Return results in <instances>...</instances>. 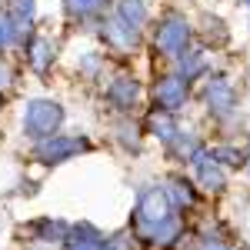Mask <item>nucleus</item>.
I'll return each mask as SVG.
<instances>
[{"label":"nucleus","mask_w":250,"mask_h":250,"mask_svg":"<svg viewBox=\"0 0 250 250\" xmlns=\"http://www.w3.org/2000/svg\"><path fill=\"white\" fill-rule=\"evenodd\" d=\"M244 3H247V7H250V0H244Z\"/></svg>","instance_id":"bb28decb"},{"label":"nucleus","mask_w":250,"mask_h":250,"mask_svg":"<svg viewBox=\"0 0 250 250\" xmlns=\"http://www.w3.org/2000/svg\"><path fill=\"white\" fill-rule=\"evenodd\" d=\"M117 17L124 20L127 27L140 30V27L147 23V3H144V0H120V3H117Z\"/></svg>","instance_id":"ddd939ff"},{"label":"nucleus","mask_w":250,"mask_h":250,"mask_svg":"<svg viewBox=\"0 0 250 250\" xmlns=\"http://www.w3.org/2000/svg\"><path fill=\"white\" fill-rule=\"evenodd\" d=\"M197 250H230V244L220 240L217 233H204V237L197 240Z\"/></svg>","instance_id":"5701e85b"},{"label":"nucleus","mask_w":250,"mask_h":250,"mask_svg":"<svg viewBox=\"0 0 250 250\" xmlns=\"http://www.w3.org/2000/svg\"><path fill=\"white\" fill-rule=\"evenodd\" d=\"M244 167H247V170H250V147H247V150H244Z\"/></svg>","instance_id":"393cba45"},{"label":"nucleus","mask_w":250,"mask_h":250,"mask_svg":"<svg viewBox=\"0 0 250 250\" xmlns=\"http://www.w3.org/2000/svg\"><path fill=\"white\" fill-rule=\"evenodd\" d=\"M187 87H190V80H184L180 74H167V77H160V80H157V87H154L157 107L167 110V114H177V110L187 104Z\"/></svg>","instance_id":"39448f33"},{"label":"nucleus","mask_w":250,"mask_h":250,"mask_svg":"<svg viewBox=\"0 0 250 250\" xmlns=\"http://www.w3.org/2000/svg\"><path fill=\"white\" fill-rule=\"evenodd\" d=\"M167 147H170V154L177 157V160H184V164H190L193 157H197L200 150H204V147H200V140H197L193 134H184V130H180V134L173 137V140L167 144Z\"/></svg>","instance_id":"4468645a"},{"label":"nucleus","mask_w":250,"mask_h":250,"mask_svg":"<svg viewBox=\"0 0 250 250\" xmlns=\"http://www.w3.org/2000/svg\"><path fill=\"white\" fill-rule=\"evenodd\" d=\"M63 124V107L57 100H30L23 110V134L30 140H43L54 137Z\"/></svg>","instance_id":"f03ea898"},{"label":"nucleus","mask_w":250,"mask_h":250,"mask_svg":"<svg viewBox=\"0 0 250 250\" xmlns=\"http://www.w3.org/2000/svg\"><path fill=\"white\" fill-rule=\"evenodd\" d=\"M107 7V0H67V10L74 17H94Z\"/></svg>","instance_id":"6ab92c4d"},{"label":"nucleus","mask_w":250,"mask_h":250,"mask_svg":"<svg viewBox=\"0 0 250 250\" xmlns=\"http://www.w3.org/2000/svg\"><path fill=\"white\" fill-rule=\"evenodd\" d=\"M63 247L67 250H107V237L97 227H90V224H77V227L67 230Z\"/></svg>","instance_id":"9d476101"},{"label":"nucleus","mask_w":250,"mask_h":250,"mask_svg":"<svg viewBox=\"0 0 250 250\" xmlns=\"http://www.w3.org/2000/svg\"><path fill=\"white\" fill-rule=\"evenodd\" d=\"M104 37H107V43L114 47V50H120V54H127V50H134L137 43H140V30H134V27H127L124 20L110 17L107 23H104Z\"/></svg>","instance_id":"1a4fd4ad"},{"label":"nucleus","mask_w":250,"mask_h":250,"mask_svg":"<svg viewBox=\"0 0 250 250\" xmlns=\"http://www.w3.org/2000/svg\"><path fill=\"white\" fill-rule=\"evenodd\" d=\"M10 83H14V70H10V63H7V60L0 57V90H7Z\"/></svg>","instance_id":"b1692460"},{"label":"nucleus","mask_w":250,"mask_h":250,"mask_svg":"<svg viewBox=\"0 0 250 250\" xmlns=\"http://www.w3.org/2000/svg\"><path fill=\"white\" fill-rule=\"evenodd\" d=\"M83 150H90V140H83V137H67V134H54V137L37 140L34 157H37L40 164H63V160H70V157L83 154Z\"/></svg>","instance_id":"20e7f679"},{"label":"nucleus","mask_w":250,"mask_h":250,"mask_svg":"<svg viewBox=\"0 0 250 250\" xmlns=\"http://www.w3.org/2000/svg\"><path fill=\"white\" fill-rule=\"evenodd\" d=\"M190 164H193V170H197V184H200L204 190L220 193L224 187H227V170H224V167L210 157V150H200Z\"/></svg>","instance_id":"423d86ee"},{"label":"nucleus","mask_w":250,"mask_h":250,"mask_svg":"<svg viewBox=\"0 0 250 250\" xmlns=\"http://www.w3.org/2000/svg\"><path fill=\"white\" fill-rule=\"evenodd\" d=\"M177 207L170 204V197L164 187H144L140 197H137V210H134V220H137V237L150 227H160L164 220H170Z\"/></svg>","instance_id":"f257e3e1"},{"label":"nucleus","mask_w":250,"mask_h":250,"mask_svg":"<svg viewBox=\"0 0 250 250\" xmlns=\"http://www.w3.org/2000/svg\"><path fill=\"white\" fill-rule=\"evenodd\" d=\"M17 40V30H14V17L10 10H0V50H7L10 43Z\"/></svg>","instance_id":"4be33fe9"},{"label":"nucleus","mask_w":250,"mask_h":250,"mask_svg":"<svg viewBox=\"0 0 250 250\" xmlns=\"http://www.w3.org/2000/svg\"><path fill=\"white\" fill-rule=\"evenodd\" d=\"M180 233H184V224H180V217L173 213L170 220H164L160 227L144 230L137 240H140V244H150V247H167V244H173V240H180Z\"/></svg>","instance_id":"9b49d317"},{"label":"nucleus","mask_w":250,"mask_h":250,"mask_svg":"<svg viewBox=\"0 0 250 250\" xmlns=\"http://www.w3.org/2000/svg\"><path fill=\"white\" fill-rule=\"evenodd\" d=\"M150 130H154V137H160L164 144H170L173 137L180 134V127L173 124V114H167V110H154V114H150Z\"/></svg>","instance_id":"f3484780"},{"label":"nucleus","mask_w":250,"mask_h":250,"mask_svg":"<svg viewBox=\"0 0 250 250\" xmlns=\"http://www.w3.org/2000/svg\"><path fill=\"white\" fill-rule=\"evenodd\" d=\"M190 23H187V17H180V14H167V17H160V23H157L154 30V43L160 54H167V57H180L187 47H190Z\"/></svg>","instance_id":"7ed1b4c3"},{"label":"nucleus","mask_w":250,"mask_h":250,"mask_svg":"<svg viewBox=\"0 0 250 250\" xmlns=\"http://www.w3.org/2000/svg\"><path fill=\"white\" fill-rule=\"evenodd\" d=\"M34 7H37V0H14V10H10V17H14L17 40L23 37V34H30V23H34Z\"/></svg>","instance_id":"dca6fc26"},{"label":"nucleus","mask_w":250,"mask_h":250,"mask_svg":"<svg viewBox=\"0 0 250 250\" xmlns=\"http://www.w3.org/2000/svg\"><path fill=\"white\" fill-rule=\"evenodd\" d=\"M180 77L184 80H190V77H197L200 70H204V54L200 50H187V57H180Z\"/></svg>","instance_id":"aec40b11"},{"label":"nucleus","mask_w":250,"mask_h":250,"mask_svg":"<svg viewBox=\"0 0 250 250\" xmlns=\"http://www.w3.org/2000/svg\"><path fill=\"white\" fill-rule=\"evenodd\" d=\"M137 97H140V83H137V77H130V74L114 77L110 87H107V100L114 104L117 110H130L137 104Z\"/></svg>","instance_id":"6e6552de"},{"label":"nucleus","mask_w":250,"mask_h":250,"mask_svg":"<svg viewBox=\"0 0 250 250\" xmlns=\"http://www.w3.org/2000/svg\"><path fill=\"white\" fill-rule=\"evenodd\" d=\"M207 107H210V114L220 117V120L233 117V110H237V90H233L224 77H213L210 83H207Z\"/></svg>","instance_id":"0eeeda50"},{"label":"nucleus","mask_w":250,"mask_h":250,"mask_svg":"<svg viewBox=\"0 0 250 250\" xmlns=\"http://www.w3.org/2000/svg\"><path fill=\"white\" fill-rule=\"evenodd\" d=\"M34 230H37L40 240H63L70 227H67L63 220H37V224H34Z\"/></svg>","instance_id":"a211bd4d"},{"label":"nucleus","mask_w":250,"mask_h":250,"mask_svg":"<svg viewBox=\"0 0 250 250\" xmlns=\"http://www.w3.org/2000/svg\"><path fill=\"white\" fill-rule=\"evenodd\" d=\"M167 197H170L173 207H193L197 204V193H193V184H187L184 177H170V187H164Z\"/></svg>","instance_id":"2eb2a0df"},{"label":"nucleus","mask_w":250,"mask_h":250,"mask_svg":"<svg viewBox=\"0 0 250 250\" xmlns=\"http://www.w3.org/2000/svg\"><path fill=\"white\" fill-rule=\"evenodd\" d=\"M27 60H30V67L37 74H47V67L54 63V43L47 37H34L27 43Z\"/></svg>","instance_id":"f8f14e48"},{"label":"nucleus","mask_w":250,"mask_h":250,"mask_svg":"<svg viewBox=\"0 0 250 250\" xmlns=\"http://www.w3.org/2000/svg\"><path fill=\"white\" fill-rule=\"evenodd\" d=\"M0 107H3V97H0Z\"/></svg>","instance_id":"a878e982"},{"label":"nucleus","mask_w":250,"mask_h":250,"mask_svg":"<svg viewBox=\"0 0 250 250\" xmlns=\"http://www.w3.org/2000/svg\"><path fill=\"white\" fill-rule=\"evenodd\" d=\"M210 157L220 164V167H240V164H244V154H240L237 147H213Z\"/></svg>","instance_id":"412c9836"}]
</instances>
